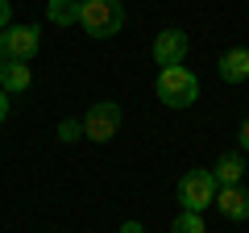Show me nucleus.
Returning <instances> with one entry per match:
<instances>
[{
    "label": "nucleus",
    "instance_id": "0eeeda50",
    "mask_svg": "<svg viewBox=\"0 0 249 233\" xmlns=\"http://www.w3.org/2000/svg\"><path fill=\"white\" fill-rule=\"evenodd\" d=\"M216 208H220V216H229V221H245L249 216V192L245 183H232V188H216Z\"/></svg>",
    "mask_w": 249,
    "mask_h": 233
},
{
    "label": "nucleus",
    "instance_id": "f257e3e1",
    "mask_svg": "<svg viewBox=\"0 0 249 233\" xmlns=\"http://www.w3.org/2000/svg\"><path fill=\"white\" fill-rule=\"evenodd\" d=\"M154 92L166 108H191L199 100V75L191 67H162L154 79Z\"/></svg>",
    "mask_w": 249,
    "mask_h": 233
},
{
    "label": "nucleus",
    "instance_id": "2eb2a0df",
    "mask_svg": "<svg viewBox=\"0 0 249 233\" xmlns=\"http://www.w3.org/2000/svg\"><path fill=\"white\" fill-rule=\"evenodd\" d=\"M4 121H9V92L0 88V125H4Z\"/></svg>",
    "mask_w": 249,
    "mask_h": 233
},
{
    "label": "nucleus",
    "instance_id": "f03ea898",
    "mask_svg": "<svg viewBox=\"0 0 249 233\" xmlns=\"http://www.w3.org/2000/svg\"><path fill=\"white\" fill-rule=\"evenodd\" d=\"M79 25L88 38H116L124 25V9H121V0H83L79 4Z\"/></svg>",
    "mask_w": 249,
    "mask_h": 233
},
{
    "label": "nucleus",
    "instance_id": "6ab92c4d",
    "mask_svg": "<svg viewBox=\"0 0 249 233\" xmlns=\"http://www.w3.org/2000/svg\"><path fill=\"white\" fill-rule=\"evenodd\" d=\"M79 4H83V0H79Z\"/></svg>",
    "mask_w": 249,
    "mask_h": 233
},
{
    "label": "nucleus",
    "instance_id": "4468645a",
    "mask_svg": "<svg viewBox=\"0 0 249 233\" xmlns=\"http://www.w3.org/2000/svg\"><path fill=\"white\" fill-rule=\"evenodd\" d=\"M13 25V0H0V29Z\"/></svg>",
    "mask_w": 249,
    "mask_h": 233
},
{
    "label": "nucleus",
    "instance_id": "f3484780",
    "mask_svg": "<svg viewBox=\"0 0 249 233\" xmlns=\"http://www.w3.org/2000/svg\"><path fill=\"white\" fill-rule=\"evenodd\" d=\"M121 233H145V229H142V221H124Z\"/></svg>",
    "mask_w": 249,
    "mask_h": 233
},
{
    "label": "nucleus",
    "instance_id": "6e6552de",
    "mask_svg": "<svg viewBox=\"0 0 249 233\" xmlns=\"http://www.w3.org/2000/svg\"><path fill=\"white\" fill-rule=\"evenodd\" d=\"M216 71H220L224 83H245V79H249V50H245V46L224 50L220 63H216Z\"/></svg>",
    "mask_w": 249,
    "mask_h": 233
},
{
    "label": "nucleus",
    "instance_id": "f8f14e48",
    "mask_svg": "<svg viewBox=\"0 0 249 233\" xmlns=\"http://www.w3.org/2000/svg\"><path fill=\"white\" fill-rule=\"evenodd\" d=\"M170 233H208V225H204L199 213H178L175 225H170Z\"/></svg>",
    "mask_w": 249,
    "mask_h": 233
},
{
    "label": "nucleus",
    "instance_id": "39448f33",
    "mask_svg": "<svg viewBox=\"0 0 249 233\" xmlns=\"http://www.w3.org/2000/svg\"><path fill=\"white\" fill-rule=\"evenodd\" d=\"M42 46V29L37 25H9L0 29V58L4 63H29Z\"/></svg>",
    "mask_w": 249,
    "mask_h": 233
},
{
    "label": "nucleus",
    "instance_id": "dca6fc26",
    "mask_svg": "<svg viewBox=\"0 0 249 233\" xmlns=\"http://www.w3.org/2000/svg\"><path fill=\"white\" fill-rule=\"evenodd\" d=\"M237 142H241V150H249V116L241 121V134H237Z\"/></svg>",
    "mask_w": 249,
    "mask_h": 233
},
{
    "label": "nucleus",
    "instance_id": "20e7f679",
    "mask_svg": "<svg viewBox=\"0 0 249 233\" xmlns=\"http://www.w3.org/2000/svg\"><path fill=\"white\" fill-rule=\"evenodd\" d=\"M121 121H124V113H121V104L116 100H96V104L83 113V137L88 142H112L116 137V129H121Z\"/></svg>",
    "mask_w": 249,
    "mask_h": 233
},
{
    "label": "nucleus",
    "instance_id": "7ed1b4c3",
    "mask_svg": "<svg viewBox=\"0 0 249 233\" xmlns=\"http://www.w3.org/2000/svg\"><path fill=\"white\" fill-rule=\"evenodd\" d=\"M216 188L220 183L212 179V171L196 167V171H187L183 179H178V204H183V213H208V204L216 200Z\"/></svg>",
    "mask_w": 249,
    "mask_h": 233
},
{
    "label": "nucleus",
    "instance_id": "1a4fd4ad",
    "mask_svg": "<svg viewBox=\"0 0 249 233\" xmlns=\"http://www.w3.org/2000/svg\"><path fill=\"white\" fill-rule=\"evenodd\" d=\"M212 179L220 183V188H232V183H241V179H245V158H241L237 150L220 154V158H216V167H212Z\"/></svg>",
    "mask_w": 249,
    "mask_h": 233
},
{
    "label": "nucleus",
    "instance_id": "9b49d317",
    "mask_svg": "<svg viewBox=\"0 0 249 233\" xmlns=\"http://www.w3.org/2000/svg\"><path fill=\"white\" fill-rule=\"evenodd\" d=\"M46 21L50 25H75L79 21V0H50L46 4Z\"/></svg>",
    "mask_w": 249,
    "mask_h": 233
},
{
    "label": "nucleus",
    "instance_id": "ddd939ff",
    "mask_svg": "<svg viewBox=\"0 0 249 233\" xmlns=\"http://www.w3.org/2000/svg\"><path fill=\"white\" fill-rule=\"evenodd\" d=\"M79 137H83V125H79V121H71V116L58 121V142H79Z\"/></svg>",
    "mask_w": 249,
    "mask_h": 233
},
{
    "label": "nucleus",
    "instance_id": "a211bd4d",
    "mask_svg": "<svg viewBox=\"0 0 249 233\" xmlns=\"http://www.w3.org/2000/svg\"><path fill=\"white\" fill-rule=\"evenodd\" d=\"M0 75H4V58H0Z\"/></svg>",
    "mask_w": 249,
    "mask_h": 233
},
{
    "label": "nucleus",
    "instance_id": "423d86ee",
    "mask_svg": "<svg viewBox=\"0 0 249 233\" xmlns=\"http://www.w3.org/2000/svg\"><path fill=\"white\" fill-rule=\"evenodd\" d=\"M187 34L183 29H162L158 38H154V63H158V71L162 67H183V58H187Z\"/></svg>",
    "mask_w": 249,
    "mask_h": 233
},
{
    "label": "nucleus",
    "instance_id": "9d476101",
    "mask_svg": "<svg viewBox=\"0 0 249 233\" xmlns=\"http://www.w3.org/2000/svg\"><path fill=\"white\" fill-rule=\"evenodd\" d=\"M29 83H34V71H29V63H4L0 88L9 92V96H17V92H29Z\"/></svg>",
    "mask_w": 249,
    "mask_h": 233
}]
</instances>
